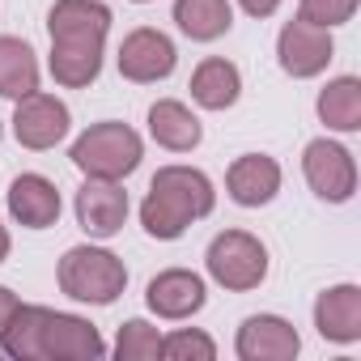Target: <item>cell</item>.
Returning a JSON list of instances; mask_svg holds the SVG:
<instances>
[{
  "instance_id": "1",
  "label": "cell",
  "mask_w": 361,
  "mask_h": 361,
  "mask_svg": "<svg viewBox=\"0 0 361 361\" xmlns=\"http://www.w3.org/2000/svg\"><path fill=\"white\" fill-rule=\"evenodd\" d=\"M47 35H51L47 68L56 85L64 90L94 85L102 73V56H106L111 9L102 0H56L47 13Z\"/></svg>"
},
{
  "instance_id": "2",
  "label": "cell",
  "mask_w": 361,
  "mask_h": 361,
  "mask_svg": "<svg viewBox=\"0 0 361 361\" xmlns=\"http://www.w3.org/2000/svg\"><path fill=\"white\" fill-rule=\"evenodd\" d=\"M217 209V188L213 178L196 166H161L140 200V226L157 243L183 238L192 221L209 217Z\"/></svg>"
},
{
  "instance_id": "3",
  "label": "cell",
  "mask_w": 361,
  "mask_h": 361,
  "mask_svg": "<svg viewBox=\"0 0 361 361\" xmlns=\"http://www.w3.org/2000/svg\"><path fill=\"white\" fill-rule=\"evenodd\" d=\"M56 285H60L64 298H73L81 306H111L128 289V268H123V259L115 251L81 243V247H68L60 255Z\"/></svg>"
},
{
  "instance_id": "4",
  "label": "cell",
  "mask_w": 361,
  "mask_h": 361,
  "mask_svg": "<svg viewBox=\"0 0 361 361\" xmlns=\"http://www.w3.org/2000/svg\"><path fill=\"white\" fill-rule=\"evenodd\" d=\"M68 157L85 178H128L145 157V140L136 128L119 119H102V123H90L73 140Z\"/></svg>"
},
{
  "instance_id": "5",
  "label": "cell",
  "mask_w": 361,
  "mask_h": 361,
  "mask_svg": "<svg viewBox=\"0 0 361 361\" xmlns=\"http://www.w3.org/2000/svg\"><path fill=\"white\" fill-rule=\"evenodd\" d=\"M209 276L230 293H251L268 281V247L247 230H221L204 251Z\"/></svg>"
},
{
  "instance_id": "6",
  "label": "cell",
  "mask_w": 361,
  "mask_h": 361,
  "mask_svg": "<svg viewBox=\"0 0 361 361\" xmlns=\"http://www.w3.org/2000/svg\"><path fill=\"white\" fill-rule=\"evenodd\" d=\"M98 357H106V340L90 319L39 306L35 361H98Z\"/></svg>"
},
{
  "instance_id": "7",
  "label": "cell",
  "mask_w": 361,
  "mask_h": 361,
  "mask_svg": "<svg viewBox=\"0 0 361 361\" xmlns=\"http://www.w3.org/2000/svg\"><path fill=\"white\" fill-rule=\"evenodd\" d=\"M302 174H306L310 192L327 204H348L357 192V161L331 136H319L302 149Z\"/></svg>"
},
{
  "instance_id": "8",
  "label": "cell",
  "mask_w": 361,
  "mask_h": 361,
  "mask_svg": "<svg viewBox=\"0 0 361 361\" xmlns=\"http://www.w3.org/2000/svg\"><path fill=\"white\" fill-rule=\"evenodd\" d=\"M331 56H336L331 30L306 22V18L285 22L281 35H276V64H281V73L293 77V81H310V77L327 73Z\"/></svg>"
},
{
  "instance_id": "9",
  "label": "cell",
  "mask_w": 361,
  "mask_h": 361,
  "mask_svg": "<svg viewBox=\"0 0 361 361\" xmlns=\"http://www.w3.org/2000/svg\"><path fill=\"white\" fill-rule=\"evenodd\" d=\"M9 123H13L18 145H22V149H35V153L56 149V145L73 132V115H68V106H64L56 94H43V90L18 98Z\"/></svg>"
},
{
  "instance_id": "10",
  "label": "cell",
  "mask_w": 361,
  "mask_h": 361,
  "mask_svg": "<svg viewBox=\"0 0 361 361\" xmlns=\"http://www.w3.org/2000/svg\"><path fill=\"white\" fill-rule=\"evenodd\" d=\"M115 64H119L123 81H132V85H157V81H166L174 73L178 51H174L170 35H161L153 26H136L132 35H123Z\"/></svg>"
},
{
  "instance_id": "11",
  "label": "cell",
  "mask_w": 361,
  "mask_h": 361,
  "mask_svg": "<svg viewBox=\"0 0 361 361\" xmlns=\"http://www.w3.org/2000/svg\"><path fill=\"white\" fill-rule=\"evenodd\" d=\"M73 209H77V226L90 238L106 243V238H115L123 230L132 204H128V192H123L119 178H85L77 200H73Z\"/></svg>"
},
{
  "instance_id": "12",
  "label": "cell",
  "mask_w": 361,
  "mask_h": 361,
  "mask_svg": "<svg viewBox=\"0 0 361 361\" xmlns=\"http://www.w3.org/2000/svg\"><path fill=\"white\" fill-rule=\"evenodd\" d=\"M204 302H209V285H204V276L192 272V268H166V272H157V276L149 281V289H145V306H149L157 319H170V323L200 314Z\"/></svg>"
},
{
  "instance_id": "13",
  "label": "cell",
  "mask_w": 361,
  "mask_h": 361,
  "mask_svg": "<svg viewBox=\"0 0 361 361\" xmlns=\"http://www.w3.org/2000/svg\"><path fill=\"white\" fill-rule=\"evenodd\" d=\"M234 353L243 361H293L302 353V336L281 314H251L234 336Z\"/></svg>"
},
{
  "instance_id": "14",
  "label": "cell",
  "mask_w": 361,
  "mask_h": 361,
  "mask_svg": "<svg viewBox=\"0 0 361 361\" xmlns=\"http://www.w3.org/2000/svg\"><path fill=\"white\" fill-rule=\"evenodd\" d=\"M226 192L243 209H264L281 192V161L268 153H243L226 170Z\"/></svg>"
},
{
  "instance_id": "15",
  "label": "cell",
  "mask_w": 361,
  "mask_h": 361,
  "mask_svg": "<svg viewBox=\"0 0 361 361\" xmlns=\"http://www.w3.org/2000/svg\"><path fill=\"white\" fill-rule=\"evenodd\" d=\"M5 204H9V217L26 230H51L60 221V192L47 174H18L9 192H5Z\"/></svg>"
},
{
  "instance_id": "16",
  "label": "cell",
  "mask_w": 361,
  "mask_h": 361,
  "mask_svg": "<svg viewBox=\"0 0 361 361\" xmlns=\"http://www.w3.org/2000/svg\"><path fill=\"white\" fill-rule=\"evenodd\" d=\"M314 331L331 344H357L361 340V289L357 285H331L314 298Z\"/></svg>"
},
{
  "instance_id": "17",
  "label": "cell",
  "mask_w": 361,
  "mask_h": 361,
  "mask_svg": "<svg viewBox=\"0 0 361 361\" xmlns=\"http://www.w3.org/2000/svg\"><path fill=\"white\" fill-rule=\"evenodd\" d=\"M149 136L170 149V153H192L200 140H204V128L196 119V111L188 102H178V98H157L149 106Z\"/></svg>"
},
{
  "instance_id": "18",
  "label": "cell",
  "mask_w": 361,
  "mask_h": 361,
  "mask_svg": "<svg viewBox=\"0 0 361 361\" xmlns=\"http://www.w3.org/2000/svg\"><path fill=\"white\" fill-rule=\"evenodd\" d=\"M188 90H192V102H196V106H204V111H230V106L243 98V73H238L234 60L209 56V60L196 64Z\"/></svg>"
},
{
  "instance_id": "19",
  "label": "cell",
  "mask_w": 361,
  "mask_h": 361,
  "mask_svg": "<svg viewBox=\"0 0 361 361\" xmlns=\"http://www.w3.org/2000/svg\"><path fill=\"white\" fill-rule=\"evenodd\" d=\"M39 77H43V68H39L35 47L18 35H0V98L18 102V98L35 94Z\"/></svg>"
},
{
  "instance_id": "20",
  "label": "cell",
  "mask_w": 361,
  "mask_h": 361,
  "mask_svg": "<svg viewBox=\"0 0 361 361\" xmlns=\"http://www.w3.org/2000/svg\"><path fill=\"white\" fill-rule=\"evenodd\" d=\"M174 26L192 43H217L234 26L230 0H174Z\"/></svg>"
},
{
  "instance_id": "21",
  "label": "cell",
  "mask_w": 361,
  "mask_h": 361,
  "mask_svg": "<svg viewBox=\"0 0 361 361\" xmlns=\"http://www.w3.org/2000/svg\"><path fill=\"white\" fill-rule=\"evenodd\" d=\"M314 111L327 123V132H340V136L361 132V81L357 77H331L319 90Z\"/></svg>"
},
{
  "instance_id": "22",
  "label": "cell",
  "mask_w": 361,
  "mask_h": 361,
  "mask_svg": "<svg viewBox=\"0 0 361 361\" xmlns=\"http://www.w3.org/2000/svg\"><path fill=\"white\" fill-rule=\"evenodd\" d=\"M115 357L119 361H157L161 357V331L145 319H128L115 336Z\"/></svg>"
},
{
  "instance_id": "23",
  "label": "cell",
  "mask_w": 361,
  "mask_h": 361,
  "mask_svg": "<svg viewBox=\"0 0 361 361\" xmlns=\"http://www.w3.org/2000/svg\"><path fill=\"white\" fill-rule=\"evenodd\" d=\"M161 357L166 361H213L217 340L204 336L200 327H174L170 336H161Z\"/></svg>"
},
{
  "instance_id": "24",
  "label": "cell",
  "mask_w": 361,
  "mask_h": 361,
  "mask_svg": "<svg viewBox=\"0 0 361 361\" xmlns=\"http://www.w3.org/2000/svg\"><path fill=\"white\" fill-rule=\"evenodd\" d=\"M357 9H361V0H302V5H298V18H306V22L323 26V30H336V26L353 22Z\"/></svg>"
},
{
  "instance_id": "25",
  "label": "cell",
  "mask_w": 361,
  "mask_h": 361,
  "mask_svg": "<svg viewBox=\"0 0 361 361\" xmlns=\"http://www.w3.org/2000/svg\"><path fill=\"white\" fill-rule=\"evenodd\" d=\"M18 306H22V298L9 289V285H0V331H5L9 327V319L18 314Z\"/></svg>"
},
{
  "instance_id": "26",
  "label": "cell",
  "mask_w": 361,
  "mask_h": 361,
  "mask_svg": "<svg viewBox=\"0 0 361 361\" xmlns=\"http://www.w3.org/2000/svg\"><path fill=\"white\" fill-rule=\"evenodd\" d=\"M281 5H285V0H238V9H243L247 18H272Z\"/></svg>"
},
{
  "instance_id": "27",
  "label": "cell",
  "mask_w": 361,
  "mask_h": 361,
  "mask_svg": "<svg viewBox=\"0 0 361 361\" xmlns=\"http://www.w3.org/2000/svg\"><path fill=\"white\" fill-rule=\"evenodd\" d=\"M9 251H13V238H9V230H5V226H0V264L9 259Z\"/></svg>"
},
{
  "instance_id": "28",
  "label": "cell",
  "mask_w": 361,
  "mask_h": 361,
  "mask_svg": "<svg viewBox=\"0 0 361 361\" xmlns=\"http://www.w3.org/2000/svg\"><path fill=\"white\" fill-rule=\"evenodd\" d=\"M132 5H153V0H132Z\"/></svg>"
},
{
  "instance_id": "29",
  "label": "cell",
  "mask_w": 361,
  "mask_h": 361,
  "mask_svg": "<svg viewBox=\"0 0 361 361\" xmlns=\"http://www.w3.org/2000/svg\"><path fill=\"white\" fill-rule=\"evenodd\" d=\"M0 136H5V123H0Z\"/></svg>"
}]
</instances>
